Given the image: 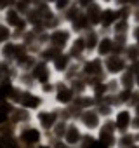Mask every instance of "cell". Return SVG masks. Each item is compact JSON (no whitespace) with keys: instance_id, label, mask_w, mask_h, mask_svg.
Instances as JSON below:
<instances>
[{"instance_id":"cell-8","label":"cell","mask_w":139,"mask_h":148,"mask_svg":"<svg viewBox=\"0 0 139 148\" xmlns=\"http://www.w3.org/2000/svg\"><path fill=\"white\" fill-rule=\"evenodd\" d=\"M89 148H106V146H104L103 143H94V145H92V146H89Z\"/></svg>"},{"instance_id":"cell-10","label":"cell","mask_w":139,"mask_h":148,"mask_svg":"<svg viewBox=\"0 0 139 148\" xmlns=\"http://www.w3.org/2000/svg\"><path fill=\"white\" fill-rule=\"evenodd\" d=\"M136 127H139V119H137V120H136Z\"/></svg>"},{"instance_id":"cell-2","label":"cell","mask_w":139,"mask_h":148,"mask_svg":"<svg viewBox=\"0 0 139 148\" xmlns=\"http://www.w3.org/2000/svg\"><path fill=\"white\" fill-rule=\"evenodd\" d=\"M23 138H25L26 141L33 143V141L38 139V132H37V131H26V132H23Z\"/></svg>"},{"instance_id":"cell-6","label":"cell","mask_w":139,"mask_h":148,"mask_svg":"<svg viewBox=\"0 0 139 148\" xmlns=\"http://www.w3.org/2000/svg\"><path fill=\"white\" fill-rule=\"evenodd\" d=\"M68 94H70L68 91H63V92L59 94V99H61V101H68V99H70V96H68Z\"/></svg>"},{"instance_id":"cell-7","label":"cell","mask_w":139,"mask_h":148,"mask_svg":"<svg viewBox=\"0 0 139 148\" xmlns=\"http://www.w3.org/2000/svg\"><path fill=\"white\" fill-rule=\"evenodd\" d=\"M108 49H110V40H106V42L101 44V52H106Z\"/></svg>"},{"instance_id":"cell-5","label":"cell","mask_w":139,"mask_h":148,"mask_svg":"<svg viewBox=\"0 0 139 148\" xmlns=\"http://www.w3.org/2000/svg\"><path fill=\"white\" fill-rule=\"evenodd\" d=\"M52 119H54L52 115H40V120H44V125L45 127H49L52 124Z\"/></svg>"},{"instance_id":"cell-1","label":"cell","mask_w":139,"mask_h":148,"mask_svg":"<svg viewBox=\"0 0 139 148\" xmlns=\"http://www.w3.org/2000/svg\"><path fill=\"white\" fill-rule=\"evenodd\" d=\"M117 124H118V127H125V125L129 124V113H127V112H122V113L118 115Z\"/></svg>"},{"instance_id":"cell-3","label":"cell","mask_w":139,"mask_h":148,"mask_svg":"<svg viewBox=\"0 0 139 148\" xmlns=\"http://www.w3.org/2000/svg\"><path fill=\"white\" fill-rule=\"evenodd\" d=\"M70 143H75V141H78V131L75 129V127H72L68 131V138H66Z\"/></svg>"},{"instance_id":"cell-9","label":"cell","mask_w":139,"mask_h":148,"mask_svg":"<svg viewBox=\"0 0 139 148\" xmlns=\"http://www.w3.org/2000/svg\"><path fill=\"white\" fill-rule=\"evenodd\" d=\"M5 120V115H0V122H4Z\"/></svg>"},{"instance_id":"cell-4","label":"cell","mask_w":139,"mask_h":148,"mask_svg":"<svg viewBox=\"0 0 139 148\" xmlns=\"http://www.w3.org/2000/svg\"><path fill=\"white\" fill-rule=\"evenodd\" d=\"M84 119H85L87 125H91V127H94V125L97 124V117H96L94 113H85V115H84Z\"/></svg>"}]
</instances>
